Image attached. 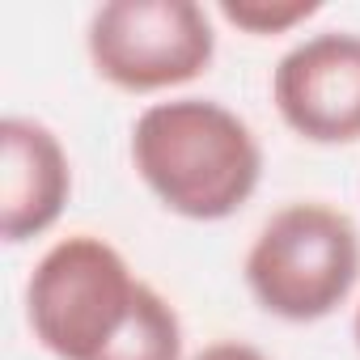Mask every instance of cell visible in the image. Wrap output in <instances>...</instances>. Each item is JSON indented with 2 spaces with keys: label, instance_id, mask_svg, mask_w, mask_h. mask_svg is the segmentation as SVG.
Instances as JSON below:
<instances>
[{
  "label": "cell",
  "instance_id": "6da1fadb",
  "mask_svg": "<svg viewBox=\"0 0 360 360\" xmlns=\"http://www.w3.org/2000/svg\"><path fill=\"white\" fill-rule=\"evenodd\" d=\"M131 165L187 221L233 217L263 178V148L242 115L212 98H169L131 123Z\"/></svg>",
  "mask_w": 360,
  "mask_h": 360
},
{
  "label": "cell",
  "instance_id": "7a4b0ae2",
  "mask_svg": "<svg viewBox=\"0 0 360 360\" xmlns=\"http://www.w3.org/2000/svg\"><path fill=\"white\" fill-rule=\"evenodd\" d=\"M140 292L144 280L131 276L127 259L110 242L72 233L34 263L26 284V318L51 356L102 360L127 330Z\"/></svg>",
  "mask_w": 360,
  "mask_h": 360
},
{
  "label": "cell",
  "instance_id": "3957f363",
  "mask_svg": "<svg viewBox=\"0 0 360 360\" xmlns=\"http://www.w3.org/2000/svg\"><path fill=\"white\" fill-rule=\"evenodd\" d=\"M360 280V233L330 204L280 208L246 250L250 297L284 322H318L335 314Z\"/></svg>",
  "mask_w": 360,
  "mask_h": 360
},
{
  "label": "cell",
  "instance_id": "277c9868",
  "mask_svg": "<svg viewBox=\"0 0 360 360\" xmlns=\"http://www.w3.org/2000/svg\"><path fill=\"white\" fill-rule=\"evenodd\" d=\"M89 64L127 94H161L208 72L217 56L212 18L195 0H110L85 30Z\"/></svg>",
  "mask_w": 360,
  "mask_h": 360
},
{
  "label": "cell",
  "instance_id": "5b68a950",
  "mask_svg": "<svg viewBox=\"0 0 360 360\" xmlns=\"http://www.w3.org/2000/svg\"><path fill=\"white\" fill-rule=\"evenodd\" d=\"M271 102L309 144L360 140V34L322 30L288 47L271 72Z\"/></svg>",
  "mask_w": 360,
  "mask_h": 360
},
{
  "label": "cell",
  "instance_id": "8992f818",
  "mask_svg": "<svg viewBox=\"0 0 360 360\" xmlns=\"http://www.w3.org/2000/svg\"><path fill=\"white\" fill-rule=\"evenodd\" d=\"M72 195V165L60 136L39 123L9 115L0 123V238L22 246L43 238Z\"/></svg>",
  "mask_w": 360,
  "mask_h": 360
},
{
  "label": "cell",
  "instance_id": "52a82bcc",
  "mask_svg": "<svg viewBox=\"0 0 360 360\" xmlns=\"http://www.w3.org/2000/svg\"><path fill=\"white\" fill-rule=\"evenodd\" d=\"M102 360H183V322L153 284H144L127 330Z\"/></svg>",
  "mask_w": 360,
  "mask_h": 360
},
{
  "label": "cell",
  "instance_id": "ba28073f",
  "mask_svg": "<svg viewBox=\"0 0 360 360\" xmlns=\"http://www.w3.org/2000/svg\"><path fill=\"white\" fill-rule=\"evenodd\" d=\"M322 5L318 0H225L221 5V18L255 39H267V34H288L297 30L301 22H309Z\"/></svg>",
  "mask_w": 360,
  "mask_h": 360
},
{
  "label": "cell",
  "instance_id": "9c48e42d",
  "mask_svg": "<svg viewBox=\"0 0 360 360\" xmlns=\"http://www.w3.org/2000/svg\"><path fill=\"white\" fill-rule=\"evenodd\" d=\"M191 360H267L255 343H242V339H221V343H208L204 352H195Z\"/></svg>",
  "mask_w": 360,
  "mask_h": 360
},
{
  "label": "cell",
  "instance_id": "30bf717a",
  "mask_svg": "<svg viewBox=\"0 0 360 360\" xmlns=\"http://www.w3.org/2000/svg\"><path fill=\"white\" fill-rule=\"evenodd\" d=\"M352 335H356V347H360V305H356V322H352Z\"/></svg>",
  "mask_w": 360,
  "mask_h": 360
}]
</instances>
